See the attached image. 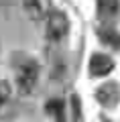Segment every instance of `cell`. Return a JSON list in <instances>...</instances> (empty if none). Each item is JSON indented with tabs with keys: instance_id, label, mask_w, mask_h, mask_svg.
<instances>
[{
	"instance_id": "6da1fadb",
	"label": "cell",
	"mask_w": 120,
	"mask_h": 122,
	"mask_svg": "<svg viewBox=\"0 0 120 122\" xmlns=\"http://www.w3.org/2000/svg\"><path fill=\"white\" fill-rule=\"evenodd\" d=\"M69 33V20L63 12H51L47 16V39L51 43H61Z\"/></svg>"
},
{
	"instance_id": "7a4b0ae2",
	"label": "cell",
	"mask_w": 120,
	"mask_h": 122,
	"mask_svg": "<svg viewBox=\"0 0 120 122\" xmlns=\"http://www.w3.org/2000/svg\"><path fill=\"white\" fill-rule=\"evenodd\" d=\"M39 77V65L35 61H25L21 67H18V73H16V86L21 94H31L37 83Z\"/></svg>"
},
{
	"instance_id": "3957f363",
	"label": "cell",
	"mask_w": 120,
	"mask_h": 122,
	"mask_svg": "<svg viewBox=\"0 0 120 122\" xmlns=\"http://www.w3.org/2000/svg\"><path fill=\"white\" fill-rule=\"evenodd\" d=\"M25 8L33 20H41L51 14V0H25Z\"/></svg>"
},
{
	"instance_id": "277c9868",
	"label": "cell",
	"mask_w": 120,
	"mask_h": 122,
	"mask_svg": "<svg viewBox=\"0 0 120 122\" xmlns=\"http://www.w3.org/2000/svg\"><path fill=\"white\" fill-rule=\"evenodd\" d=\"M112 67H114V63H112V59H110V57L100 55V53L92 55V59H90V73L94 75V77H100V75L110 73V71H112Z\"/></svg>"
},
{
	"instance_id": "5b68a950",
	"label": "cell",
	"mask_w": 120,
	"mask_h": 122,
	"mask_svg": "<svg viewBox=\"0 0 120 122\" xmlns=\"http://www.w3.org/2000/svg\"><path fill=\"white\" fill-rule=\"evenodd\" d=\"M45 108H47V112L51 114L57 122H63L65 120V104L61 100H49Z\"/></svg>"
},
{
	"instance_id": "8992f818",
	"label": "cell",
	"mask_w": 120,
	"mask_h": 122,
	"mask_svg": "<svg viewBox=\"0 0 120 122\" xmlns=\"http://www.w3.org/2000/svg\"><path fill=\"white\" fill-rule=\"evenodd\" d=\"M120 0H98V10L102 16H114L118 14Z\"/></svg>"
},
{
	"instance_id": "52a82bcc",
	"label": "cell",
	"mask_w": 120,
	"mask_h": 122,
	"mask_svg": "<svg viewBox=\"0 0 120 122\" xmlns=\"http://www.w3.org/2000/svg\"><path fill=\"white\" fill-rule=\"evenodd\" d=\"M114 87H116V86H104L102 90L98 92V98L104 102V104H110V102L114 100L116 96H118V92H116Z\"/></svg>"
},
{
	"instance_id": "ba28073f",
	"label": "cell",
	"mask_w": 120,
	"mask_h": 122,
	"mask_svg": "<svg viewBox=\"0 0 120 122\" xmlns=\"http://www.w3.org/2000/svg\"><path fill=\"white\" fill-rule=\"evenodd\" d=\"M100 37L104 39V43L112 45V47H118V45H120V37L116 35L114 30H108V29H104V30H100Z\"/></svg>"
},
{
	"instance_id": "9c48e42d",
	"label": "cell",
	"mask_w": 120,
	"mask_h": 122,
	"mask_svg": "<svg viewBox=\"0 0 120 122\" xmlns=\"http://www.w3.org/2000/svg\"><path fill=\"white\" fill-rule=\"evenodd\" d=\"M10 96V87H8V83L6 81H0V106L4 104V100Z\"/></svg>"
}]
</instances>
